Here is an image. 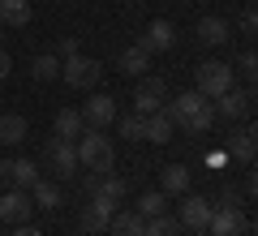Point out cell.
I'll use <instances>...</instances> for the list:
<instances>
[{
    "mask_svg": "<svg viewBox=\"0 0 258 236\" xmlns=\"http://www.w3.org/2000/svg\"><path fill=\"white\" fill-rule=\"evenodd\" d=\"M164 108H168V116H172V125L185 129L189 137H203L207 129L215 125V108H211V99H207V95H198V91L176 95V99H168Z\"/></svg>",
    "mask_w": 258,
    "mask_h": 236,
    "instance_id": "1",
    "label": "cell"
},
{
    "mask_svg": "<svg viewBox=\"0 0 258 236\" xmlns=\"http://www.w3.org/2000/svg\"><path fill=\"white\" fill-rule=\"evenodd\" d=\"M74 150H78V168L95 176H108L116 168V146H112V137H103V129H82Z\"/></svg>",
    "mask_w": 258,
    "mask_h": 236,
    "instance_id": "2",
    "label": "cell"
},
{
    "mask_svg": "<svg viewBox=\"0 0 258 236\" xmlns=\"http://www.w3.org/2000/svg\"><path fill=\"white\" fill-rule=\"evenodd\" d=\"M60 77L69 86H74V91H99V77H103V64L95 60V56H64L60 60Z\"/></svg>",
    "mask_w": 258,
    "mask_h": 236,
    "instance_id": "3",
    "label": "cell"
},
{
    "mask_svg": "<svg viewBox=\"0 0 258 236\" xmlns=\"http://www.w3.org/2000/svg\"><path fill=\"white\" fill-rule=\"evenodd\" d=\"M194 91L198 95H207V99H215V95H224V91H232V64H224V60H203L198 69H194Z\"/></svg>",
    "mask_w": 258,
    "mask_h": 236,
    "instance_id": "4",
    "label": "cell"
},
{
    "mask_svg": "<svg viewBox=\"0 0 258 236\" xmlns=\"http://www.w3.org/2000/svg\"><path fill=\"white\" fill-rule=\"evenodd\" d=\"M168 99H172V95H168L164 77H151V73H142V77H138V86H134V112L151 116V112H159Z\"/></svg>",
    "mask_w": 258,
    "mask_h": 236,
    "instance_id": "5",
    "label": "cell"
},
{
    "mask_svg": "<svg viewBox=\"0 0 258 236\" xmlns=\"http://www.w3.org/2000/svg\"><path fill=\"white\" fill-rule=\"evenodd\" d=\"M211 108H215V120H249L254 116V91H224V95H215L211 99Z\"/></svg>",
    "mask_w": 258,
    "mask_h": 236,
    "instance_id": "6",
    "label": "cell"
},
{
    "mask_svg": "<svg viewBox=\"0 0 258 236\" xmlns=\"http://www.w3.org/2000/svg\"><path fill=\"white\" fill-rule=\"evenodd\" d=\"M78 112H82V125H86V129H103V125H112V120L120 116L116 99H112V95H103V91H91V99H86Z\"/></svg>",
    "mask_w": 258,
    "mask_h": 236,
    "instance_id": "7",
    "label": "cell"
},
{
    "mask_svg": "<svg viewBox=\"0 0 258 236\" xmlns=\"http://www.w3.org/2000/svg\"><path fill=\"white\" fill-rule=\"evenodd\" d=\"M207 236H245V215H241V206H228V202L211 206Z\"/></svg>",
    "mask_w": 258,
    "mask_h": 236,
    "instance_id": "8",
    "label": "cell"
},
{
    "mask_svg": "<svg viewBox=\"0 0 258 236\" xmlns=\"http://www.w3.org/2000/svg\"><path fill=\"white\" fill-rule=\"evenodd\" d=\"M30 215H35V202H30L26 189H5L0 193V223L18 227V223H30Z\"/></svg>",
    "mask_w": 258,
    "mask_h": 236,
    "instance_id": "9",
    "label": "cell"
},
{
    "mask_svg": "<svg viewBox=\"0 0 258 236\" xmlns=\"http://www.w3.org/2000/svg\"><path fill=\"white\" fill-rule=\"evenodd\" d=\"M43 159H47V168H52L60 181L78 176V150H74V142H60V137H52V142H47V150H43Z\"/></svg>",
    "mask_w": 258,
    "mask_h": 236,
    "instance_id": "10",
    "label": "cell"
},
{
    "mask_svg": "<svg viewBox=\"0 0 258 236\" xmlns=\"http://www.w3.org/2000/svg\"><path fill=\"white\" fill-rule=\"evenodd\" d=\"M211 198H203V193H181V227H194V232H207V219H211Z\"/></svg>",
    "mask_w": 258,
    "mask_h": 236,
    "instance_id": "11",
    "label": "cell"
},
{
    "mask_svg": "<svg viewBox=\"0 0 258 236\" xmlns=\"http://www.w3.org/2000/svg\"><path fill=\"white\" fill-rule=\"evenodd\" d=\"M112 202L108 198H99V193H91V202H86L82 206V219H78V223H82V232L86 236H103L108 232V219H112Z\"/></svg>",
    "mask_w": 258,
    "mask_h": 236,
    "instance_id": "12",
    "label": "cell"
},
{
    "mask_svg": "<svg viewBox=\"0 0 258 236\" xmlns=\"http://www.w3.org/2000/svg\"><path fill=\"white\" fill-rule=\"evenodd\" d=\"M39 176H43V172H39L35 159H9V164H5V176H0V185H9V189H30Z\"/></svg>",
    "mask_w": 258,
    "mask_h": 236,
    "instance_id": "13",
    "label": "cell"
},
{
    "mask_svg": "<svg viewBox=\"0 0 258 236\" xmlns=\"http://www.w3.org/2000/svg\"><path fill=\"white\" fill-rule=\"evenodd\" d=\"M189 185H194V172L185 164H164L159 168V193L181 198V193H189Z\"/></svg>",
    "mask_w": 258,
    "mask_h": 236,
    "instance_id": "14",
    "label": "cell"
},
{
    "mask_svg": "<svg viewBox=\"0 0 258 236\" xmlns=\"http://www.w3.org/2000/svg\"><path fill=\"white\" fill-rule=\"evenodd\" d=\"M138 43L147 47L151 56H155V52H168V47H176V26H172L168 18H155V22L147 26V35L138 39Z\"/></svg>",
    "mask_w": 258,
    "mask_h": 236,
    "instance_id": "15",
    "label": "cell"
},
{
    "mask_svg": "<svg viewBox=\"0 0 258 236\" xmlns=\"http://www.w3.org/2000/svg\"><path fill=\"white\" fill-rule=\"evenodd\" d=\"M172 133H176V125H172V116H168V108H159V112H151V116H142V142L164 146V142H172Z\"/></svg>",
    "mask_w": 258,
    "mask_h": 236,
    "instance_id": "16",
    "label": "cell"
},
{
    "mask_svg": "<svg viewBox=\"0 0 258 236\" xmlns=\"http://www.w3.org/2000/svg\"><path fill=\"white\" fill-rule=\"evenodd\" d=\"M194 39L203 47H224L232 39V26L224 18H198V26H194Z\"/></svg>",
    "mask_w": 258,
    "mask_h": 236,
    "instance_id": "17",
    "label": "cell"
},
{
    "mask_svg": "<svg viewBox=\"0 0 258 236\" xmlns=\"http://www.w3.org/2000/svg\"><path fill=\"white\" fill-rule=\"evenodd\" d=\"M228 154L237 159V164H254V154H258V133H254V125L232 129V137H228Z\"/></svg>",
    "mask_w": 258,
    "mask_h": 236,
    "instance_id": "18",
    "label": "cell"
},
{
    "mask_svg": "<svg viewBox=\"0 0 258 236\" xmlns=\"http://www.w3.org/2000/svg\"><path fill=\"white\" fill-rule=\"evenodd\" d=\"M26 193H30V202H35V210H60V185H56L52 176H39Z\"/></svg>",
    "mask_w": 258,
    "mask_h": 236,
    "instance_id": "19",
    "label": "cell"
},
{
    "mask_svg": "<svg viewBox=\"0 0 258 236\" xmlns=\"http://www.w3.org/2000/svg\"><path fill=\"white\" fill-rule=\"evenodd\" d=\"M26 133H30V120L22 112H5L0 116V146H22Z\"/></svg>",
    "mask_w": 258,
    "mask_h": 236,
    "instance_id": "20",
    "label": "cell"
},
{
    "mask_svg": "<svg viewBox=\"0 0 258 236\" xmlns=\"http://www.w3.org/2000/svg\"><path fill=\"white\" fill-rule=\"evenodd\" d=\"M82 112L78 108H60L56 112V120H52V133L60 137V142H78V133H82Z\"/></svg>",
    "mask_w": 258,
    "mask_h": 236,
    "instance_id": "21",
    "label": "cell"
},
{
    "mask_svg": "<svg viewBox=\"0 0 258 236\" xmlns=\"http://www.w3.org/2000/svg\"><path fill=\"white\" fill-rule=\"evenodd\" d=\"M0 26L5 30L30 26V0H0Z\"/></svg>",
    "mask_w": 258,
    "mask_h": 236,
    "instance_id": "22",
    "label": "cell"
},
{
    "mask_svg": "<svg viewBox=\"0 0 258 236\" xmlns=\"http://www.w3.org/2000/svg\"><path fill=\"white\" fill-rule=\"evenodd\" d=\"M142 227H147V219L142 215H134V210H112V219H108V232L112 236H142Z\"/></svg>",
    "mask_w": 258,
    "mask_h": 236,
    "instance_id": "23",
    "label": "cell"
},
{
    "mask_svg": "<svg viewBox=\"0 0 258 236\" xmlns=\"http://www.w3.org/2000/svg\"><path fill=\"white\" fill-rule=\"evenodd\" d=\"M120 69H125V77H142V73L151 69V52L142 43H129L125 52H120Z\"/></svg>",
    "mask_w": 258,
    "mask_h": 236,
    "instance_id": "24",
    "label": "cell"
},
{
    "mask_svg": "<svg viewBox=\"0 0 258 236\" xmlns=\"http://www.w3.org/2000/svg\"><path fill=\"white\" fill-rule=\"evenodd\" d=\"M95 193H99V198H108L112 206H120V202L129 198V185H125V176L108 172V176H99V181H95Z\"/></svg>",
    "mask_w": 258,
    "mask_h": 236,
    "instance_id": "25",
    "label": "cell"
},
{
    "mask_svg": "<svg viewBox=\"0 0 258 236\" xmlns=\"http://www.w3.org/2000/svg\"><path fill=\"white\" fill-rule=\"evenodd\" d=\"M30 77H35V82H52V77H60V56H56V52L35 56V60H30Z\"/></svg>",
    "mask_w": 258,
    "mask_h": 236,
    "instance_id": "26",
    "label": "cell"
},
{
    "mask_svg": "<svg viewBox=\"0 0 258 236\" xmlns=\"http://www.w3.org/2000/svg\"><path fill=\"white\" fill-rule=\"evenodd\" d=\"M164 206H168V193L151 189V193H142V198H138L134 215H142V219H155V215H164Z\"/></svg>",
    "mask_w": 258,
    "mask_h": 236,
    "instance_id": "27",
    "label": "cell"
},
{
    "mask_svg": "<svg viewBox=\"0 0 258 236\" xmlns=\"http://www.w3.org/2000/svg\"><path fill=\"white\" fill-rule=\"evenodd\" d=\"M185 227H181V219H172V215H155V219H147V227H142V236H181Z\"/></svg>",
    "mask_w": 258,
    "mask_h": 236,
    "instance_id": "28",
    "label": "cell"
},
{
    "mask_svg": "<svg viewBox=\"0 0 258 236\" xmlns=\"http://www.w3.org/2000/svg\"><path fill=\"white\" fill-rule=\"evenodd\" d=\"M116 133L125 142H142V112H129V116H116Z\"/></svg>",
    "mask_w": 258,
    "mask_h": 236,
    "instance_id": "29",
    "label": "cell"
},
{
    "mask_svg": "<svg viewBox=\"0 0 258 236\" xmlns=\"http://www.w3.org/2000/svg\"><path fill=\"white\" fill-rule=\"evenodd\" d=\"M241 35H258V9H254V5L241 13Z\"/></svg>",
    "mask_w": 258,
    "mask_h": 236,
    "instance_id": "30",
    "label": "cell"
},
{
    "mask_svg": "<svg viewBox=\"0 0 258 236\" xmlns=\"http://www.w3.org/2000/svg\"><path fill=\"white\" fill-rule=\"evenodd\" d=\"M237 64H241V73H245L249 82H254V73H258V56H254V52H241V60H237Z\"/></svg>",
    "mask_w": 258,
    "mask_h": 236,
    "instance_id": "31",
    "label": "cell"
},
{
    "mask_svg": "<svg viewBox=\"0 0 258 236\" xmlns=\"http://www.w3.org/2000/svg\"><path fill=\"white\" fill-rule=\"evenodd\" d=\"M78 52H82V43H78V35H64V39H60V52H56V56L64 60V56H78Z\"/></svg>",
    "mask_w": 258,
    "mask_h": 236,
    "instance_id": "32",
    "label": "cell"
},
{
    "mask_svg": "<svg viewBox=\"0 0 258 236\" xmlns=\"http://www.w3.org/2000/svg\"><path fill=\"white\" fill-rule=\"evenodd\" d=\"M13 236H43V227H35V223H18V227H13Z\"/></svg>",
    "mask_w": 258,
    "mask_h": 236,
    "instance_id": "33",
    "label": "cell"
},
{
    "mask_svg": "<svg viewBox=\"0 0 258 236\" xmlns=\"http://www.w3.org/2000/svg\"><path fill=\"white\" fill-rule=\"evenodd\" d=\"M9 69H13V56L5 52V47H0V82H5V77H9Z\"/></svg>",
    "mask_w": 258,
    "mask_h": 236,
    "instance_id": "34",
    "label": "cell"
},
{
    "mask_svg": "<svg viewBox=\"0 0 258 236\" xmlns=\"http://www.w3.org/2000/svg\"><path fill=\"white\" fill-rule=\"evenodd\" d=\"M0 47H5V26H0Z\"/></svg>",
    "mask_w": 258,
    "mask_h": 236,
    "instance_id": "35",
    "label": "cell"
}]
</instances>
